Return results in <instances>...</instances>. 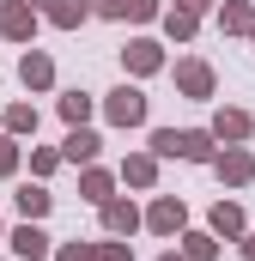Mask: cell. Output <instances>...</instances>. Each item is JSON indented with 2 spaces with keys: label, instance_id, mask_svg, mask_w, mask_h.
I'll return each instance as SVG.
<instances>
[{
  "label": "cell",
  "instance_id": "obj_5",
  "mask_svg": "<svg viewBox=\"0 0 255 261\" xmlns=\"http://www.w3.org/2000/svg\"><path fill=\"white\" fill-rule=\"evenodd\" d=\"M213 170H219V182H231V189H243V182L255 176V158L243 152V146H231V152H219V158H213Z\"/></svg>",
  "mask_w": 255,
  "mask_h": 261
},
{
  "label": "cell",
  "instance_id": "obj_7",
  "mask_svg": "<svg viewBox=\"0 0 255 261\" xmlns=\"http://www.w3.org/2000/svg\"><path fill=\"white\" fill-rule=\"evenodd\" d=\"M176 91L183 97H213V67L207 61H176Z\"/></svg>",
  "mask_w": 255,
  "mask_h": 261
},
{
  "label": "cell",
  "instance_id": "obj_28",
  "mask_svg": "<svg viewBox=\"0 0 255 261\" xmlns=\"http://www.w3.org/2000/svg\"><path fill=\"white\" fill-rule=\"evenodd\" d=\"M243 261H255V231H249V237H243Z\"/></svg>",
  "mask_w": 255,
  "mask_h": 261
},
{
  "label": "cell",
  "instance_id": "obj_10",
  "mask_svg": "<svg viewBox=\"0 0 255 261\" xmlns=\"http://www.w3.org/2000/svg\"><path fill=\"white\" fill-rule=\"evenodd\" d=\"M18 79H24L31 91H43V85H55V61H49L43 49H31V55L18 61Z\"/></svg>",
  "mask_w": 255,
  "mask_h": 261
},
{
  "label": "cell",
  "instance_id": "obj_15",
  "mask_svg": "<svg viewBox=\"0 0 255 261\" xmlns=\"http://www.w3.org/2000/svg\"><path fill=\"white\" fill-rule=\"evenodd\" d=\"M43 12H49V24H61V31H73V24H85V18H91V6H85V0H49Z\"/></svg>",
  "mask_w": 255,
  "mask_h": 261
},
{
  "label": "cell",
  "instance_id": "obj_27",
  "mask_svg": "<svg viewBox=\"0 0 255 261\" xmlns=\"http://www.w3.org/2000/svg\"><path fill=\"white\" fill-rule=\"evenodd\" d=\"M55 164H61V152H31V170H37V176H49Z\"/></svg>",
  "mask_w": 255,
  "mask_h": 261
},
{
  "label": "cell",
  "instance_id": "obj_24",
  "mask_svg": "<svg viewBox=\"0 0 255 261\" xmlns=\"http://www.w3.org/2000/svg\"><path fill=\"white\" fill-rule=\"evenodd\" d=\"M18 170V146H12V134H0V176H12Z\"/></svg>",
  "mask_w": 255,
  "mask_h": 261
},
{
  "label": "cell",
  "instance_id": "obj_12",
  "mask_svg": "<svg viewBox=\"0 0 255 261\" xmlns=\"http://www.w3.org/2000/svg\"><path fill=\"white\" fill-rule=\"evenodd\" d=\"M97 146H104V140H97L91 128H73V134H67V146H61V158H67V164H91Z\"/></svg>",
  "mask_w": 255,
  "mask_h": 261
},
{
  "label": "cell",
  "instance_id": "obj_26",
  "mask_svg": "<svg viewBox=\"0 0 255 261\" xmlns=\"http://www.w3.org/2000/svg\"><path fill=\"white\" fill-rule=\"evenodd\" d=\"M97 261H134L128 243H97Z\"/></svg>",
  "mask_w": 255,
  "mask_h": 261
},
{
  "label": "cell",
  "instance_id": "obj_30",
  "mask_svg": "<svg viewBox=\"0 0 255 261\" xmlns=\"http://www.w3.org/2000/svg\"><path fill=\"white\" fill-rule=\"evenodd\" d=\"M158 261H189V255H158Z\"/></svg>",
  "mask_w": 255,
  "mask_h": 261
},
{
  "label": "cell",
  "instance_id": "obj_6",
  "mask_svg": "<svg viewBox=\"0 0 255 261\" xmlns=\"http://www.w3.org/2000/svg\"><path fill=\"white\" fill-rule=\"evenodd\" d=\"M97 213H104V231H116V237H134V231H140V206H134V200H116V195H110Z\"/></svg>",
  "mask_w": 255,
  "mask_h": 261
},
{
  "label": "cell",
  "instance_id": "obj_25",
  "mask_svg": "<svg viewBox=\"0 0 255 261\" xmlns=\"http://www.w3.org/2000/svg\"><path fill=\"white\" fill-rule=\"evenodd\" d=\"M55 261H97V249L91 243H67V249H55Z\"/></svg>",
  "mask_w": 255,
  "mask_h": 261
},
{
  "label": "cell",
  "instance_id": "obj_13",
  "mask_svg": "<svg viewBox=\"0 0 255 261\" xmlns=\"http://www.w3.org/2000/svg\"><path fill=\"white\" fill-rule=\"evenodd\" d=\"M249 116H243V110H219V116H213V140H231V146H237V140H249Z\"/></svg>",
  "mask_w": 255,
  "mask_h": 261
},
{
  "label": "cell",
  "instance_id": "obj_9",
  "mask_svg": "<svg viewBox=\"0 0 255 261\" xmlns=\"http://www.w3.org/2000/svg\"><path fill=\"white\" fill-rule=\"evenodd\" d=\"M91 12H104V18H158V0H91Z\"/></svg>",
  "mask_w": 255,
  "mask_h": 261
},
{
  "label": "cell",
  "instance_id": "obj_23",
  "mask_svg": "<svg viewBox=\"0 0 255 261\" xmlns=\"http://www.w3.org/2000/svg\"><path fill=\"white\" fill-rule=\"evenodd\" d=\"M6 134H37V110L31 103H12L6 110Z\"/></svg>",
  "mask_w": 255,
  "mask_h": 261
},
{
  "label": "cell",
  "instance_id": "obj_2",
  "mask_svg": "<svg viewBox=\"0 0 255 261\" xmlns=\"http://www.w3.org/2000/svg\"><path fill=\"white\" fill-rule=\"evenodd\" d=\"M104 116H110L116 128H140V122H146V97H140L134 85H122V91L104 97Z\"/></svg>",
  "mask_w": 255,
  "mask_h": 261
},
{
  "label": "cell",
  "instance_id": "obj_31",
  "mask_svg": "<svg viewBox=\"0 0 255 261\" xmlns=\"http://www.w3.org/2000/svg\"><path fill=\"white\" fill-rule=\"evenodd\" d=\"M249 37H255V31H249Z\"/></svg>",
  "mask_w": 255,
  "mask_h": 261
},
{
  "label": "cell",
  "instance_id": "obj_8",
  "mask_svg": "<svg viewBox=\"0 0 255 261\" xmlns=\"http://www.w3.org/2000/svg\"><path fill=\"white\" fill-rule=\"evenodd\" d=\"M12 255H18V261H43V255H49V237L37 231V219H24V225L12 231Z\"/></svg>",
  "mask_w": 255,
  "mask_h": 261
},
{
  "label": "cell",
  "instance_id": "obj_29",
  "mask_svg": "<svg viewBox=\"0 0 255 261\" xmlns=\"http://www.w3.org/2000/svg\"><path fill=\"white\" fill-rule=\"evenodd\" d=\"M183 6H189V12H207V6H213V0H183Z\"/></svg>",
  "mask_w": 255,
  "mask_h": 261
},
{
  "label": "cell",
  "instance_id": "obj_1",
  "mask_svg": "<svg viewBox=\"0 0 255 261\" xmlns=\"http://www.w3.org/2000/svg\"><path fill=\"white\" fill-rule=\"evenodd\" d=\"M152 152H158V158L207 164V158H213V134H200V128H158V134H152Z\"/></svg>",
  "mask_w": 255,
  "mask_h": 261
},
{
  "label": "cell",
  "instance_id": "obj_16",
  "mask_svg": "<svg viewBox=\"0 0 255 261\" xmlns=\"http://www.w3.org/2000/svg\"><path fill=\"white\" fill-rule=\"evenodd\" d=\"M12 200H18V213H24V219H43V213L55 206V195H49L43 182H24V189H18Z\"/></svg>",
  "mask_w": 255,
  "mask_h": 261
},
{
  "label": "cell",
  "instance_id": "obj_19",
  "mask_svg": "<svg viewBox=\"0 0 255 261\" xmlns=\"http://www.w3.org/2000/svg\"><path fill=\"white\" fill-rule=\"evenodd\" d=\"M194 24H200V12H189V6H170V12H164V31H170L176 43H189Z\"/></svg>",
  "mask_w": 255,
  "mask_h": 261
},
{
  "label": "cell",
  "instance_id": "obj_22",
  "mask_svg": "<svg viewBox=\"0 0 255 261\" xmlns=\"http://www.w3.org/2000/svg\"><path fill=\"white\" fill-rule=\"evenodd\" d=\"M61 116L73 122V128H85V116H91V97H85V91H67V97H61Z\"/></svg>",
  "mask_w": 255,
  "mask_h": 261
},
{
  "label": "cell",
  "instance_id": "obj_18",
  "mask_svg": "<svg viewBox=\"0 0 255 261\" xmlns=\"http://www.w3.org/2000/svg\"><path fill=\"white\" fill-rule=\"evenodd\" d=\"M219 24L237 31V37H249V31H255V6H249V0H231V6L219 12Z\"/></svg>",
  "mask_w": 255,
  "mask_h": 261
},
{
  "label": "cell",
  "instance_id": "obj_11",
  "mask_svg": "<svg viewBox=\"0 0 255 261\" xmlns=\"http://www.w3.org/2000/svg\"><path fill=\"white\" fill-rule=\"evenodd\" d=\"M122 61H128V73H158V67H164V49L140 37V43H128V49H122Z\"/></svg>",
  "mask_w": 255,
  "mask_h": 261
},
{
  "label": "cell",
  "instance_id": "obj_3",
  "mask_svg": "<svg viewBox=\"0 0 255 261\" xmlns=\"http://www.w3.org/2000/svg\"><path fill=\"white\" fill-rule=\"evenodd\" d=\"M0 31H6L12 43H31V31H37V0H0Z\"/></svg>",
  "mask_w": 255,
  "mask_h": 261
},
{
  "label": "cell",
  "instance_id": "obj_17",
  "mask_svg": "<svg viewBox=\"0 0 255 261\" xmlns=\"http://www.w3.org/2000/svg\"><path fill=\"white\" fill-rule=\"evenodd\" d=\"M213 237H243V206L237 200H219L213 206Z\"/></svg>",
  "mask_w": 255,
  "mask_h": 261
},
{
  "label": "cell",
  "instance_id": "obj_14",
  "mask_svg": "<svg viewBox=\"0 0 255 261\" xmlns=\"http://www.w3.org/2000/svg\"><path fill=\"white\" fill-rule=\"evenodd\" d=\"M152 176H158V152H134L122 164V182H134V189H152Z\"/></svg>",
  "mask_w": 255,
  "mask_h": 261
},
{
  "label": "cell",
  "instance_id": "obj_20",
  "mask_svg": "<svg viewBox=\"0 0 255 261\" xmlns=\"http://www.w3.org/2000/svg\"><path fill=\"white\" fill-rule=\"evenodd\" d=\"M79 195L91 200V206H104V200H110V170H85V176H79Z\"/></svg>",
  "mask_w": 255,
  "mask_h": 261
},
{
  "label": "cell",
  "instance_id": "obj_21",
  "mask_svg": "<svg viewBox=\"0 0 255 261\" xmlns=\"http://www.w3.org/2000/svg\"><path fill=\"white\" fill-rule=\"evenodd\" d=\"M183 255H189V261H213V255H219L213 231H189V237H183Z\"/></svg>",
  "mask_w": 255,
  "mask_h": 261
},
{
  "label": "cell",
  "instance_id": "obj_4",
  "mask_svg": "<svg viewBox=\"0 0 255 261\" xmlns=\"http://www.w3.org/2000/svg\"><path fill=\"white\" fill-rule=\"evenodd\" d=\"M146 225H152L158 237H176V231L189 225V206H183L176 195H164V200H152V213H146Z\"/></svg>",
  "mask_w": 255,
  "mask_h": 261
}]
</instances>
